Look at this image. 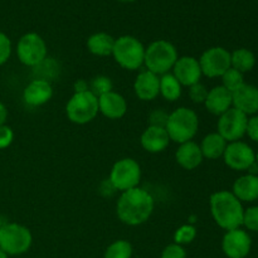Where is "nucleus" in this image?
<instances>
[{
	"mask_svg": "<svg viewBox=\"0 0 258 258\" xmlns=\"http://www.w3.org/2000/svg\"><path fill=\"white\" fill-rule=\"evenodd\" d=\"M155 208L153 196L143 188L130 189L121 193L116 206L118 219L126 226H140L149 221Z\"/></svg>",
	"mask_w": 258,
	"mask_h": 258,
	"instance_id": "f257e3e1",
	"label": "nucleus"
},
{
	"mask_svg": "<svg viewBox=\"0 0 258 258\" xmlns=\"http://www.w3.org/2000/svg\"><path fill=\"white\" fill-rule=\"evenodd\" d=\"M209 208L214 222L224 231L241 228L244 209L242 202L232 191L218 190L209 198Z\"/></svg>",
	"mask_w": 258,
	"mask_h": 258,
	"instance_id": "f03ea898",
	"label": "nucleus"
},
{
	"mask_svg": "<svg viewBox=\"0 0 258 258\" xmlns=\"http://www.w3.org/2000/svg\"><path fill=\"white\" fill-rule=\"evenodd\" d=\"M199 128V118L196 111L189 107H178L169 113L165 130L170 141L183 144L193 140Z\"/></svg>",
	"mask_w": 258,
	"mask_h": 258,
	"instance_id": "7ed1b4c3",
	"label": "nucleus"
},
{
	"mask_svg": "<svg viewBox=\"0 0 258 258\" xmlns=\"http://www.w3.org/2000/svg\"><path fill=\"white\" fill-rule=\"evenodd\" d=\"M178 58V50L173 43L165 39H159L145 48L144 64L150 72L163 76L170 73Z\"/></svg>",
	"mask_w": 258,
	"mask_h": 258,
	"instance_id": "20e7f679",
	"label": "nucleus"
},
{
	"mask_svg": "<svg viewBox=\"0 0 258 258\" xmlns=\"http://www.w3.org/2000/svg\"><path fill=\"white\" fill-rule=\"evenodd\" d=\"M112 55L120 67L136 71L144 66L145 47L138 38L133 35H122L115 40Z\"/></svg>",
	"mask_w": 258,
	"mask_h": 258,
	"instance_id": "39448f33",
	"label": "nucleus"
},
{
	"mask_svg": "<svg viewBox=\"0 0 258 258\" xmlns=\"http://www.w3.org/2000/svg\"><path fill=\"white\" fill-rule=\"evenodd\" d=\"M98 112V97L91 91L75 93L66 106L68 120L76 125H86L91 122L95 120Z\"/></svg>",
	"mask_w": 258,
	"mask_h": 258,
	"instance_id": "423d86ee",
	"label": "nucleus"
},
{
	"mask_svg": "<svg viewBox=\"0 0 258 258\" xmlns=\"http://www.w3.org/2000/svg\"><path fill=\"white\" fill-rule=\"evenodd\" d=\"M33 236L25 226L5 223L0 226V248L10 256L23 254L30 248Z\"/></svg>",
	"mask_w": 258,
	"mask_h": 258,
	"instance_id": "0eeeda50",
	"label": "nucleus"
},
{
	"mask_svg": "<svg viewBox=\"0 0 258 258\" xmlns=\"http://www.w3.org/2000/svg\"><path fill=\"white\" fill-rule=\"evenodd\" d=\"M141 180V168L133 158H123L113 164L108 181L115 190L126 191L139 186Z\"/></svg>",
	"mask_w": 258,
	"mask_h": 258,
	"instance_id": "6e6552de",
	"label": "nucleus"
},
{
	"mask_svg": "<svg viewBox=\"0 0 258 258\" xmlns=\"http://www.w3.org/2000/svg\"><path fill=\"white\" fill-rule=\"evenodd\" d=\"M47 44L37 33H27L18 42V58L28 67H38L42 64L47 59Z\"/></svg>",
	"mask_w": 258,
	"mask_h": 258,
	"instance_id": "1a4fd4ad",
	"label": "nucleus"
},
{
	"mask_svg": "<svg viewBox=\"0 0 258 258\" xmlns=\"http://www.w3.org/2000/svg\"><path fill=\"white\" fill-rule=\"evenodd\" d=\"M247 122H248V116L244 115L237 108L231 107L228 111L219 116L217 133L227 141V143H233L239 141L244 135L247 130Z\"/></svg>",
	"mask_w": 258,
	"mask_h": 258,
	"instance_id": "9d476101",
	"label": "nucleus"
},
{
	"mask_svg": "<svg viewBox=\"0 0 258 258\" xmlns=\"http://www.w3.org/2000/svg\"><path fill=\"white\" fill-rule=\"evenodd\" d=\"M198 60L206 77H222L231 68V52L223 47H212L204 50Z\"/></svg>",
	"mask_w": 258,
	"mask_h": 258,
	"instance_id": "9b49d317",
	"label": "nucleus"
},
{
	"mask_svg": "<svg viewBox=\"0 0 258 258\" xmlns=\"http://www.w3.org/2000/svg\"><path fill=\"white\" fill-rule=\"evenodd\" d=\"M223 159L228 168L237 171H244L248 170L256 163V154L248 144L239 140L227 144Z\"/></svg>",
	"mask_w": 258,
	"mask_h": 258,
	"instance_id": "f8f14e48",
	"label": "nucleus"
},
{
	"mask_svg": "<svg viewBox=\"0 0 258 258\" xmlns=\"http://www.w3.org/2000/svg\"><path fill=\"white\" fill-rule=\"evenodd\" d=\"M251 247V237L242 228L227 231L222 241V249L228 258H246Z\"/></svg>",
	"mask_w": 258,
	"mask_h": 258,
	"instance_id": "ddd939ff",
	"label": "nucleus"
},
{
	"mask_svg": "<svg viewBox=\"0 0 258 258\" xmlns=\"http://www.w3.org/2000/svg\"><path fill=\"white\" fill-rule=\"evenodd\" d=\"M173 75L184 87H190L196 83L201 82L203 76L199 60L191 55L179 57L173 67Z\"/></svg>",
	"mask_w": 258,
	"mask_h": 258,
	"instance_id": "4468645a",
	"label": "nucleus"
},
{
	"mask_svg": "<svg viewBox=\"0 0 258 258\" xmlns=\"http://www.w3.org/2000/svg\"><path fill=\"white\" fill-rule=\"evenodd\" d=\"M98 111L110 120H120L127 112V102L122 95L110 91L98 97Z\"/></svg>",
	"mask_w": 258,
	"mask_h": 258,
	"instance_id": "2eb2a0df",
	"label": "nucleus"
},
{
	"mask_svg": "<svg viewBox=\"0 0 258 258\" xmlns=\"http://www.w3.org/2000/svg\"><path fill=\"white\" fill-rule=\"evenodd\" d=\"M232 106L244 115H256L258 112V88L244 83L232 93Z\"/></svg>",
	"mask_w": 258,
	"mask_h": 258,
	"instance_id": "dca6fc26",
	"label": "nucleus"
},
{
	"mask_svg": "<svg viewBox=\"0 0 258 258\" xmlns=\"http://www.w3.org/2000/svg\"><path fill=\"white\" fill-rule=\"evenodd\" d=\"M53 96V87L44 78H37L28 83L23 92V98L27 105L38 107L49 102Z\"/></svg>",
	"mask_w": 258,
	"mask_h": 258,
	"instance_id": "f3484780",
	"label": "nucleus"
},
{
	"mask_svg": "<svg viewBox=\"0 0 258 258\" xmlns=\"http://www.w3.org/2000/svg\"><path fill=\"white\" fill-rule=\"evenodd\" d=\"M134 91L141 101H153L160 95V77L150 71H143L136 77Z\"/></svg>",
	"mask_w": 258,
	"mask_h": 258,
	"instance_id": "a211bd4d",
	"label": "nucleus"
},
{
	"mask_svg": "<svg viewBox=\"0 0 258 258\" xmlns=\"http://www.w3.org/2000/svg\"><path fill=\"white\" fill-rule=\"evenodd\" d=\"M169 143H170V139H169L168 133L164 127L148 126L141 134L140 144L144 150L148 151V153H161L168 148Z\"/></svg>",
	"mask_w": 258,
	"mask_h": 258,
	"instance_id": "6ab92c4d",
	"label": "nucleus"
},
{
	"mask_svg": "<svg viewBox=\"0 0 258 258\" xmlns=\"http://www.w3.org/2000/svg\"><path fill=\"white\" fill-rule=\"evenodd\" d=\"M201 146L194 141H186L179 145L175 151V160L185 170H194L203 163Z\"/></svg>",
	"mask_w": 258,
	"mask_h": 258,
	"instance_id": "aec40b11",
	"label": "nucleus"
},
{
	"mask_svg": "<svg viewBox=\"0 0 258 258\" xmlns=\"http://www.w3.org/2000/svg\"><path fill=\"white\" fill-rule=\"evenodd\" d=\"M204 106H206L207 111L211 112L212 115H223L226 111L233 107L232 106V92L226 90L222 85L216 86L212 90H209Z\"/></svg>",
	"mask_w": 258,
	"mask_h": 258,
	"instance_id": "412c9836",
	"label": "nucleus"
},
{
	"mask_svg": "<svg viewBox=\"0 0 258 258\" xmlns=\"http://www.w3.org/2000/svg\"><path fill=\"white\" fill-rule=\"evenodd\" d=\"M232 193L242 203H251L258 199V175L246 174L234 181Z\"/></svg>",
	"mask_w": 258,
	"mask_h": 258,
	"instance_id": "4be33fe9",
	"label": "nucleus"
},
{
	"mask_svg": "<svg viewBox=\"0 0 258 258\" xmlns=\"http://www.w3.org/2000/svg\"><path fill=\"white\" fill-rule=\"evenodd\" d=\"M227 144L228 143L218 133H212L202 140V144L199 146H201L203 158L209 159V160H217L219 158H223Z\"/></svg>",
	"mask_w": 258,
	"mask_h": 258,
	"instance_id": "5701e85b",
	"label": "nucleus"
},
{
	"mask_svg": "<svg viewBox=\"0 0 258 258\" xmlns=\"http://www.w3.org/2000/svg\"><path fill=\"white\" fill-rule=\"evenodd\" d=\"M115 38L107 33L98 32L91 35L87 40V48L93 55L97 57H107L112 55L113 45H115Z\"/></svg>",
	"mask_w": 258,
	"mask_h": 258,
	"instance_id": "b1692460",
	"label": "nucleus"
},
{
	"mask_svg": "<svg viewBox=\"0 0 258 258\" xmlns=\"http://www.w3.org/2000/svg\"><path fill=\"white\" fill-rule=\"evenodd\" d=\"M256 66V57L252 50L247 48H238L231 53V67L241 73L251 72Z\"/></svg>",
	"mask_w": 258,
	"mask_h": 258,
	"instance_id": "393cba45",
	"label": "nucleus"
},
{
	"mask_svg": "<svg viewBox=\"0 0 258 258\" xmlns=\"http://www.w3.org/2000/svg\"><path fill=\"white\" fill-rule=\"evenodd\" d=\"M183 91V86L174 77L173 73H166L160 77V95L169 102L179 100Z\"/></svg>",
	"mask_w": 258,
	"mask_h": 258,
	"instance_id": "a878e982",
	"label": "nucleus"
},
{
	"mask_svg": "<svg viewBox=\"0 0 258 258\" xmlns=\"http://www.w3.org/2000/svg\"><path fill=\"white\" fill-rule=\"evenodd\" d=\"M133 256V246L128 241L118 239L107 247L103 258H131Z\"/></svg>",
	"mask_w": 258,
	"mask_h": 258,
	"instance_id": "bb28decb",
	"label": "nucleus"
},
{
	"mask_svg": "<svg viewBox=\"0 0 258 258\" xmlns=\"http://www.w3.org/2000/svg\"><path fill=\"white\" fill-rule=\"evenodd\" d=\"M244 85V76L239 71L234 70V68H229L223 76H222V86L229 92L233 93L234 91L238 90L239 87Z\"/></svg>",
	"mask_w": 258,
	"mask_h": 258,
	"instance_id": "cd10ccee",
	"label": "nucleus"
},
{
	"mask_svg": "<svg viewBox=\"0 0 258 258\" xmlns=\"http://www.w3.org/2000/svg\"><path fill=\"white\" fill-rule=\"evenodd\" d=\"M197 237V228L191 224H184L179 227L174 233V243L176 244H189L196 239Z\"/></svg>",
	"mask_w": 258,
	"mask_h": 258,
	"instance_id": "c85d7f7f",
	"label": "nucleus"
},
{
	"mask_svg": "<svg viewBox=\"0 0 258 258\" xmlns=\"http://www.w3.org/2000/svg\"><path fill=\"white\" fill-rule=\"evenodd\" d=\"M112 81H111V78L106 77V76H97L90 83V91L93 95L97 96V97L110 92V91H112Z\"/></svg>",
	"mask_w": 258,
	"mask_h": 258,
	"instance_id": "c756f323",
	"label": "nucleus"
},
{
	"mask_svg": "<svg viewBox=\"0 0 258 258\" xmlns=\"http://www.w3.org/2000/svg\"><path fill=\"white\" fill-rule=\"evenodd\" d=\"M242 226L246 227L248 231L258 232V206L249 207L244 211Z\"/></svg>",
	"mask_w": 258,
	"mask_h": 258,
	"instance_id": "7c9ffc66",
	"label": "nucleus"
},
{
	"mask_svg": "<svg viewBox=\"0 0 258 258\" xmlns=\"http://www.w3.org/2000/svg\"><path fill=\"white\" fill-rule=\"evenodd\" d=\"M209 90L203 85V83H196V85L189 87V97L194 103H203L206 102V98L208 96Z\"/></svg>",
	"mask_w": 258,
	"mask_h": 258,
	"instance_id": "2f4dec72",
	"label": "nucleus"
},
{
	"mask_svg": "<svg viewBox=\"0 0 258 258\" xmlns=\"http://www.w3.org/2000/svg\"><path fill=\"white\" fill-rule=\"evenodd\" d=\"M169 113L166 111L158 108L154 110L153 112L149 113V126H155V127H164L165 128L166 122H168Z\"/></svg>",
	"mask_w": 258,
	"mask_h": 258,
	"instance_id": "473e14b6",
	"label": "nucleus"
},
{
	"mask_svg": "<svg viewBox=\"0 0 258 258\" xmlns=\"http://www.w3.org/2000/svg\"><path fill=\"white\" fill-rule=\"evenodd\" d=\"M12 54V42L7 34L0 32V66L4 64Z\"/></svg>",
	"mask_w": 258,
	"mask_h": 258,
	"instance_id": "72a5a7b5",
	"label": "nucleus"
},
{
	"mask_svg": "<svg viewBox=\"0 0 258 258\" xmlns=\"http://www.w3.org/2000/svg\"><path fill=\"white\" fill-rule=\"evenodd\" d=\"M161 258H186V252L180 244L171 243L163 249Z\"/></svg>",
	"mask_w": 258,
	"mask_h": 258,
	"instance_id": "f704fd0d",
	"label": "nucleus"
},
{
	"mask_svg": "<svg viewBox=\"0 0 258 258\" xmlns=\"http://www.w3.org/2000/svg\"><path fill=\"white\" fill-rule=\"evenodd\" d=\"M14 140V133L9 126H0V149H5L10 146Z\"/></svg>",
	"mask_w": 258,
	"mask_h": 258,
	"instance_id": "c9c22d12",
	"label": "nucleus"
},
{
	"mask_svg": "<svg viewBox=\"0 0 258 258\" xmlns=\"http://www.w3.org/2000/svg\"><path fill=\"white\" fill-rule=\"evenodd\" d=\"M246 135H248V138L251 139L252 141L258 143V116L257 115L252 116V117L248 118Z\"/></svg>",
	"mask_w": 258,
	"mask_h": 258,
	"instance_id": "e433bc0d",
	"label": "nucleus"
},
{
	"mask_svg": "<svg viewBox=\"0 0 258 258\" xmlns=\"http://www.w3.org/2000/svg\"><path fill=\"white\" fill-rule=\"evenodd\" d=\"M85 91H90V83L86 82L85 80H78L75 83V93L85 92Z\"/></svg>",
	"mask_w": 258,
	"mask_h": 258,
	"instance_id": "4c0bfd02",
	"label": "nucleus"
},
{
	"mask_svg": "<svg viewBox=\"0 0 258 258\" xmlns=\"http://www.w3.org/2000/svg\"><path fill=\"white\" fill-rule=\"evenodd\" d=\"M8 117V110L7 107L4 106V103L0 102V126L4 125L5 120H7Z\"/></svg>",
	"mask_w": 258,
	"mask_h": 258,
	"instance_id": "58836bf2",
	"label": "nucleus"
},
{
	"mask_svg": "<svg viewBox=\"0 0 258 258\" xmlns=\"http://www.w3.org/2000/svg\"><path fill=\"white\" fill-rule=\"evenodd\" d=\"M0 258H8V254L2 248H0Z\"/></svg>",
	"mask_w": 258,
	"mask_h": 258,
	"instance_id": "ea45409f",
	"label": "nucleus"
},
{
	"mask_svg": "<svg viewBox=\"0 0 258 258\" xmlns=\"http://www.w3.org/2000/svg\"><path fill=\"white\" fill-rule=\"evenodd\" d=\"M117 2H122V3H131V2H135V0H117Z\"/></svg>",
	"mask_w": 258,
	"mask_h": 258,
	"instance_id": "a19ab883",
	"label": "nucleus"
},
{
	"mask_svg": "<svg viewBox=\"0 0 258 258\" xmlns=\"http://www.w3.org/2000/svg\"><path fill=\"white\" fill-rule=\"evenodd\" d=\"M256 163H257V165H258V151H257V154H256Z\"/></svg>",
	"mask_w": 258,
	"mask_h": 258,
	"instance_id": "79ce46f5",
	"label": "nucleus"
}]
</instances>
